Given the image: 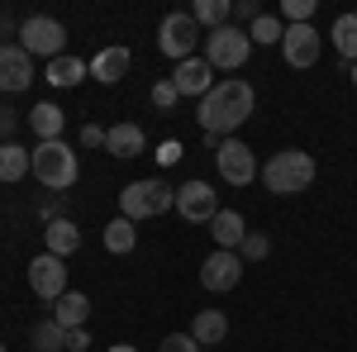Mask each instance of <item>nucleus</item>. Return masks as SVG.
<instances>
[{"label":"nucleus","mask_w":357,"mask_h":352,"mask_svg":"<svg viewBox=\"0 0 357 352\" xmlns=\"http://www.w3.org/2000/svg\"><path fill=\"white\" fill-rule=\"evenodd\" d=\"M205 229H210L215 247H224V252H238V247H243V238L252 234V229L243 224V215H238V210H220V215L210 219Z\"/></svg>","instance_id":"nucleus-17"},{"label":"nucleus","mask_w":357,"mask_h":352,"mask_svg":"<svg viewBox=\"0 0 357 352\" xmlns=\"http://www.w3.org/2000/svg\"><path fill=\"white\" fill-rule=\"evenodd\" d=\"M329 38H333V48H338V57L353 67L357 62V15H338L329 29Z\"/></svg>","instance_id":"nucleus-25"},{"label":"nucleus","mask_w":357,"mask_h":352,"mask_svg":"<svg viewBox=\"0 0 357 352\" xmlns=\"http://www.w3.org/2000/svg\"><path fill=\"white\" fill-rule=\"evenodd\" d=\"M248 57H252V38H248V29L224 24V29H215V33H205V62H210L215 72H238Z\"/></svg>","instance_id":"nucleus-5"},{"label":"nucleus","mask_w":357,"mask_h":352,"mask_svg":"<svg viewBox=\"0 0 357 352\" xmlns=\"http://www.w3.org/2000/svg\"><path fill=\"white\" fill-rule=\"evenodd\" d=\"M86 77H91V62H82V57H72V53L53 57V62L43 67V82L57 86V91H67V86H82Z\"/></svg>","instance_id":"nucleus-19"},{"label":"nucleus","mask_w":357,"mask_h":352,"mask_svg":"<svg viewBox=\"0 0 357 352\" xmlns=\"http://www.w3.org/2000/svg\"><path fill=\"white\" fill-rule=\"evenodd\" d=\"M191 20H195V24H205V33H215V29L234 24V0H195Z\"/></svg>","instance_id":"nucleus-24"},{"label":"nucleus","mask_w":357,"mask_h":352,"mask_svg":"<svg viewBox=\"0 0 357 352\" xmlns=\"http://www.w3.org/2000/svg\"><path fill=\"white\" fill-rule=\"evenodd\" d=\"M29 171H33V153H29V148H20V143H0V181L20 186Z\"/></svg>","instance_id":"nucleus-21"},{"label":"nucleus","mask_w":357,"mask_h":352,"mask_svg":"<svg viewBox=\"0 0 357 352\" xmlns=\"http://www.w3.org/2000/svg\"><path fill=\"white\" fill-rule=\"evenodd\" d=\"M129 67H134V53L124 48V43H110V48H100V53L91 57V77L100 86H114L129 77Z\"/></svg>","instance_id":"nucleus-15"},{"label":"nucleus","mask_w":357,"mask_h":352,"mask_svg":"<svg viewBox=\"0 0 357 352\" xmlns=\"http://www.w3.org/2000/svg\"><path fill=\"white\" fill-rule=\"evenodd\" d=\"M314 0H281V24H310Z\"/></svg>","instance_id":"nucleus-29"},{"label":"nucleus","mask_w":357,"mask_h":352,"mask_svg":"<svg viewBox=\"0 0 357 352\" xmlns=\"http://www.w3.org/2000/svg\"><path fill=\"white\" fill-rule=\"evenodd\" d=\"M348 77H353V86H357V62H353V67H348Z\"/></svg>","instance_id":"nucleus-39"},{"label":"nucleus","mask_w":357,"mask_h":352,"mask_svg":"<svg viewBox=\"0 0 357 352\" xmlns=\"http://www.w3.org/2000/svg\"><path fill=\"white\" fill-rule=\"evenodd\" d=\"M82 143L86 148H105V129L100 124H82Z\"/></svg>","instance_id":"nucleus-36"},{"label":"nucleus","mask_w":357,"mask_h":352,"mask_svg":"<svg viewBox=\"0 0 357 352\" xmlns=\"http://www.w3.org/2000/svg\"><path fill=\"white\" fill-rule=\"evenodd\" d=\"M267 252H272L267 234H248V238H243V247H238V257H243V262H262Z\"/></svg>","instance_id":"nucleus-30"},{"label":"nucleus","mask_w":357,"mask_h":352,"mask_svg":"<svg viewBox=\"0 0 357 352\" xmlns=\"http://www.w3.org/2000/svg\"><path fill=\"white\" fill-rule=\"evenodd\" d=\"M191 338L200 343V348L224 343V338H229V319H224V309H200V314L191 319Z\"/></svg>","instance_id":"nucleus-20"},{"label":"nucleus","mask_w":357,"mask_h":352,"mask_svg":"<svg viewBox=\"0 0 357 352\" xmlns=\"http://www.w3.org/2000/svg\"><path fill=\"white\" fill-rule=\"evenodd\" d=\"M33 176H38V186L43 190H67L77 186V176H82V167H77V153H72V143H38L33 148Z\"/></svg>","instance_id":"nucleus-3"},{"label":"nucleus","mask_w":357,"mask_h":352,"mask_svg":"<svg viewBox=\"0 0 357 352\" xmlns=\"http://www.w3.org/2000/svg\"><path fill=\"white\" fill-rule=\"evenodd\" d=\"M195 43H200V24L191 20V10H172L162 24H158V48H162L172 62L195 57Z\"/></svg>","instance_id":"nucleus-7"},{"label":"nucleus","mask_w":357,"mask_h":352,"mask_svg":"<svg viewBox=\"0 0 357 352\" xmlns=\"http://www.w3.org/2000/svg\"><path fill=\"white\" fill-rule=\"evenodd\" d=\"M262 186L272 190V195H301V190L314 186V176H319V167H314V158L305 153V148H281V153H272L267 162H262Z\"/></svg>","instance_id":"nucleus-2"},{"label":"nucleus","mask_w":357,"mask_h":352,"mask_svg":"<svg viewBox=\"0 0 357 352\" xmlns=\"http://www.w3.org/2000/svg\"><path fill=\"white\" fill-rule=\"evenodd\" d=\"M105 352H138L134 343H114V348H105Z\"/></svg>","instance_id":"nucleus-38"},{"label":"nucleus","mask_w":357,"mask_h":352,"mask_svg":"<svg viewBox=\"0 0 357 352\" xmlns=\"http://www.w3.org/2000/svg\"><path fill=\"white\" fill-rule=\"evenodd\" d=\"M53 319L62 328H86V319H91V300H86L82 291H67L62 300H53Z\"/></svg>","instance_id":"nucleus-22"},{"label":"nucleus","mask_w":357,"mask_h":352,"mask_svg":"<svg viewBox=\"0 0 357 352\" xmlns=\"http://www.w3.org/2000/svg\"><path fill=\"white\" fill-rule=\"evenodd\" d=\"M252 109H257V91L243 77H224L200 100L195 119H200V134L210 138V143H224V138H234V129H243L248 119H252Z\"/></svg>","instance_id":"nucleus-1"},{"label":"nucleus","mask_w":357,"mask_h":352,"mask_svg":"<svg viewBox=\"0 0 357 352\" xmlns=\"http://www.w3.org/2000/svg\"><path fill=\"white\" fill-rule=\"evenodd\" d=\"M77 247H82V229H77L72 219H62V215L48 219V229H43V252H53V257L67 262Z\"/></svg>","instance_id":"nucleus-18"},{"label":"nucleus","mask_w":357,"mask_h":352,"mask_svg":"<svg viewBox=\"0 0 357 352\" xmlns=\"http://www.w3.org/2000/svg\"><path fill=\"white\" fill-rule=\"evenodd\" d=\"M158 162H162V167H176V162H181V143H176V138H167L162 148H158Z\"/></svg>","instance_id":"nucleus-34"},{"label":"nucleus","mask_w":357,"mask_h":352,"mask_svg":"<svg viewBox=\"0 0 357 352\" xmlns=\"http://www.w3.org/2000/svg\"><path fill=\"white\" fill-rule=\"evenodd\" d=\"M281 57H286L296 72L314 67V62H319V29L314 24H286V33H281Z\"/></svg>","instance_id":"nucleus-12"},{"label":"nucleus","mask_w":357,"mask_h":352,"mask_svg":"<svg viewBox=\"0 0 357 352\" xmlns=\"http://www.w3.org/2000/svg\"><path fill=\"white\" fill-rule=\"evenodd\" d=\"M29 129L38 134V143H53V138H62V109H57L53 100L33 105V109H29Z\"/></svg>","instance_id":"nucleus-23"},{"label":"nucleus","mask_w":357,"mask_h":352,"mask_svg":"<svg viewBox=\"0 0 357 352\" xmlns=\"http://www.w3.org/2000/svg\"><path fill=\"white\" fill-rule=\"evenodd\" d=\"M172 210L186 224H210L224 205H220V190L210 186V181H186V186H176V205Z\"/></svg>","instance_id":"nucleus-9"},{"label":"nucleus","mask_w":357,"mask_h":352,"mask_svg":"<svg viewBox=\"0 0 357 352\" xmlns=\"http://www.w3.org/2000/svg\"><path fill=\"white\" fill-rule=\"evenodd\" d=\"M158 352H200V343H195L191 333H167Z\"/></svg>","instance_id":"nucleus-32"},{"label":"nucleus","mask_w":357,"mask_h":352,"mask_svg":"<svg viewBox=\"0 0 357 352\" xmlns=\"http://www.w3.org/2000/svg\"><path fill=\"white\" fill-rule=\"evenodd\" d=\"M215 167H220V176L224 181H229V186H252V181H257V171H262V167H257V158H252V148H248L243 138H224L220 148H215Z\"/></svg>","instance_id":"nucleus-8"},{"label":"nucleus","mask_w":357,"mask_h":352,"mask_svg":"<svg viewBox=\"0 0 357 352\" xmlns=\"http://www.w3.org/2000/svg\"><path fill=\"white\" fill-rule=\"evenodd\" d=\"M67 352H91V333L86 328H67Z\"/></svg>","instance_id":"nucleus-35"},{"label":"nucleus","mask_w":357,"mask_h":352,"mask_svg":"<svg viewBox=\"0 0 357 352\" xmlns=\"http://www.w3.org/2000/svg\"><path fill=\"white\" fill-rule=\"evenodd\" d=\"M33 86V57L20 43H0V91L5 95H20Z\"/></svg>","instance_id":"nucleus-13"},{"label":"nucleus","mask_w":357,"mask_h":352,"mask_svg":"<svg viewBox=\"0 0 357 352\" xmlns=\"http://www.w3.org/2000/svg\"><path fill=\"white\" fill-rule=\"evenodd\" d=\"M257 15H262V5H257V0H234V20H238V29L252 24Z\"/></svg>","instance_id":"nucleus-33"},{"label":"nucleus","mask_w":357,"mask_h":352,"mask_svg":"<svg viewBox=\"0 0 357 352\" xmlns=\"http://www.w3.org/2000/svg\"><path fill=\"white\" fill-rule=\"evenodd\" d=\"M0 352H10V348H5V343H0Z\"/></svg>","instance_id":"nucleus-40"},{"label":"nucleus","mask_w":357,"mask_h":352,"mask_svg":"<svg viewBox=\"0 0 357 352\" xmlns=\"http://www.w3.org/2000/svg\"><path fill=\"white\" fill-rule=\"evenodd\" d=\"M281 33H286V24H281V15H257L252 24H248V38H252V48H272V43H281Z\"/></svg>","instance_id":"nucleus-27"},{"label":"nucleus","mask_w":357,"mask_h":352,"mask_svg":"<svg viewBox=\"0 0 357 352\" xmlns=\"http://www.w3.org/2000/svg\"><path fill=\"white\" fill-rule=\"evenodd\" d=\"M33 352H67V328L57 324V319H43V324H33Z\"/></svg>","instance_id":"nucleus-28"},{"label":"nucleus","mask_w":357,"mask_h":352,"mask_svg":"<svg viewBox=\"0 0 357 352\" xmlns=\"http://www.w3.org/2000/svg\"><path fill=\"white\" fill-rule=\"evenodd\" d=\"M105 247H110V252H119V257H124V252H134L138 247V229H134V219H110V224H105Z\"/></svg>","instance_id":"nucleus-26"},{"label":"nucleus","mask_w":357,"mask_h":352,"mask_svg":"<svg viewBox=\"0 0 357 352\" xmlns=\"http://www.w3.org/2000/svg\"><path fill=\"white\" fill-rule=\"evenodd\" d=\"M176 205V190L167 186V181H158V176H143V181H129V186L119 190V215L124 219H158L167 215Z\"/></svg>","instance_id":"nucleus-4"},{"label":"nucleus","mask_w":357,"mask_h":352,"mask_svg":"<svg viewBox=\"0 0 357 352\" xmlns=\"http://www.w3.org/2000/svg\"><path fill=\"white\" fill-rule=\"evenodd\" d=\"M172 86L181 91V95H195V100H205L210 91H215V67L205 62V53L186 57V62H176V72H172Z\"/></svg>","instance_id":"nucleus-14"},{"label":"nucleus","mask_w":357,"mask_h":352,"mask_svg":"<svg viewBox=\"0 0 357 352\" xmlns=\"http://www.w3.org/2000/svg\"><path fill=\"white\" fill-rule=\"evenodd\" d=\"M29 286H33V296L38 300H62L72 286H67V262L62 257H53V252H38L33 262H29Z\"/></svg>","instance_id":"nucleus-10"},{"label":"nucleus","mask_w":357,"mask_h":352,"mask_svg":"<svg viewBox=\"0 0 357 352\" xmlns=\"http://www.w3.org/2000/svg\"><path fill=\"white\" fill-rule=\"evenodd\" d=\"M10 129H15V114H10V105H5V100H0V138L10 134Z\"/></svg>","instance_id":"nucleus-37"},{"label":"nucleus","mask_w":357,"mask_h":352,"mask_svg":"<svg viewBox=\"0 0 357 352\" xmlns=\"http://www.w3.org/2000/svg\"><path fill=\"white\" fill-rule=\"evenodd\" d=\"M176 100H181V91L172 86V77H167V82H158V86H153V105H158V109H172V105H176Z\"/></svg>","instance_id":"nucleus-31"},{"label":"nucleus","mask_w":357,"mask_h":352,"mask_svg":"<svg viewBox=\"0 0 357 352\" xmlns=\"http://www.w3.org/2000/svg\"><path fill=\"white\" fill-rule=\"evenodd\" d=\"M238 281H243V257L215 247V252L205 257V267H200V286H205V291H215V296H229Z\"/></svg>","instance_id":"nucleus-11"},{"label":"nucleus","mask_w":357,"mask_h":352,"mask_svg":"<svg viewBox=\"0 0 357 352\" xmlns=\"http://www.w3.org/2000/svg\"><path fill=\"white\" fill-rule=\"evenodd\" d=\"M20 48H24L29 57H62V48H67V29H62V20H53V15H29L24 24H20Z\"/></svg>","instance_id":"nucleus-6"},{"label":"nucleus","mask_w":357,"mask_h":352,"mask_svg":"<svg viewBox=\"0 0 357 352\" xmlns=\"http://www.w3.org/2000/svg\"><path fill=\"white\" fill-rule=\"evenodd\" d=\"M105 153L110 158H143L148 153V134L138 124H129V119L124 124H110L105 129Z\"/></svg>","instance_id":"nucleus-16"}]
</instances>
